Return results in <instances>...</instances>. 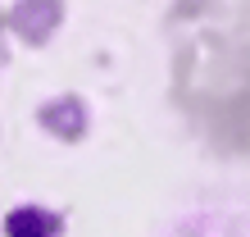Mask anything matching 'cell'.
<instances>
[{
  "mask_svg": "<svg viewBox=\"0 0 250 237\" xmlns=\"http://www.w3.org/2000/svg\"><path fill=\"white\" fill-rule=\"evenodd\" d=\"M60 233V219L55 214H46V210H14L9 219H5V237H55Z\"/></svg>",
  "mask_w": 250,
  "mask_h": 237,
  "instance_id": "obj_2",
  "label": "cell"
},
{
  "mask_svg": "<svg viewBox=\"0 0 250 237\" xmlns=\"http://www.w3.org/2000/svg\"><path fill=\"white\" fill-rule=\"evenodd\" d=\"M155 237H250V210L205 201V205L182 210L173 224H164Z\"/></svg>",
  "mask_w": 250,
  "mask_h": 237,
  "instance_id": "obj_1",
  "label": "cell"
}]
</instances>
